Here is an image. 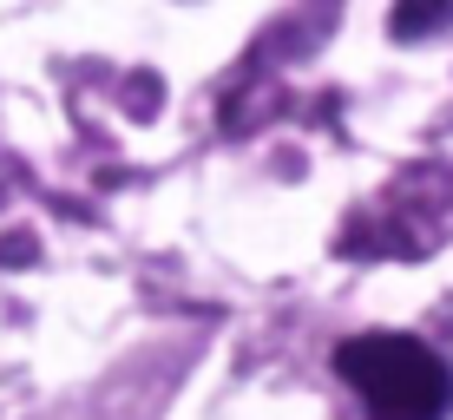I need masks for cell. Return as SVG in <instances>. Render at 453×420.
I'll list each match as a JSON object with an SVG mask.
<instances>
[{"instance_id": "7a4b0ae2", "label": "cell", "mask_w": 453, "mask_h": 420, "mask_svg": "<svg viewBox=\"0 0 453 420\" xmlns=\"http://www.w3.org/2000/svg\"><path fill=\"white\" fill-rule=\"evenodd\" d=\"M447 13H453V0H408V7L395 13V34L408 40V34H420V27H441Z\"/></svg>"}, {"instance_id": "6da1fadb", "label": "cell", "mask_w": 453, "mask_h": 420, "mask_svg": "<svg viewBox=\"0 0 453 420\" xmlns=\"http://www.w3.org/2000/svg\"><path fill=\"white\" fill-rule=\"evenodd\" d=\"M335 375L362 394L368 420H447L453 375L414 335H349L335 348Z\"/></svg>"}]
</instances>
